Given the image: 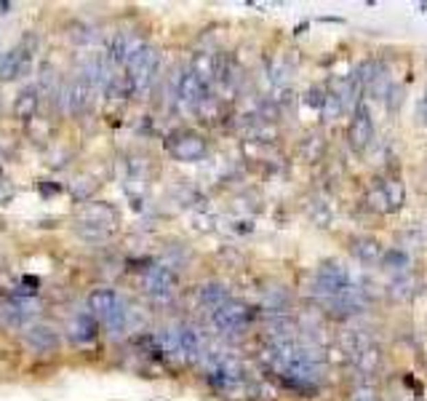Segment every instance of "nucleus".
<instances>
[{"instance_id": "obj_1", "label": "nucleus", "mask_w": 427, "mask_h": 401, "mask_svg": "<svg viewBox=\"0 0 427 401\" xmlns=\"http://www.w3.org/2000/svg\"><path fill=\"white\" fill-rule=\"evenodd\" d=\"M88 308H91L94 319H99L101 324L110 329V334H115V337L126 334V329L131 326V310L115 289H97L88 297Z\"/></svg>"}, {"instance_id": "obj_2", "label": "nucleus", "mask_w": 427, "mask_h": 401, "mask_svg": "<svg viewBox=\"0 0 427 401\" xmlns=\"http://www.w3.org/2000/svg\"><path fill=\"white\" fill-rule=\"evenodd\" d=\"M355 286L350 271L342 265V262H334V260H326L315 268V276H313V295L321 302L337 300L342 297L347 289Z\"/></svg>"}, {"instance_id": "obj_3", "label": "nucleus", "mask_w": 427, "mask_h": 401, "mask_svg": "<svg viewBox=\"0 0 427 401\" xmlns=\"http://www.w3.org/2000/svg\"><path fill=\"white\" fill-rule=\"evenodd\" d=\"M203 361H206V372H208V382L217 388V391H232L238 385H243L246 380V369L243 364L230 356V353H203Z\"/></svg>"}, {"instance_id": "obj_4", "label": "nucleus", "mask_w": 427, "mask_h": 401, "mask_svg": "<svg viewBox=\"0 0 427 401\" xmlns=\"http://www.w3.org/2000/svg\"><path fill=\"white\" fill-rule=\"evenodd\" d=\"M366 203H369L374 211H379V214H393V211L403 209V203H406L403 179L395 174L374 179V185H371L369 193H366Z\"/></svg>"}, {"instance_id": "obj_5", "label": "nucleus", "mask_w": 427, "mask_h": 401, "mask_svg": "<svg viewBox=\"0 0 427 401\" xmlns=\"http://www.w3.org/2000/svg\"><path fill=\"white\" fill-rule=\"evenodd\" d=\"M126 70H128V89L131 91H139V94L147 91L152 83H155L158 70H160V54H158V49H152V46L145 43L126 62Z\"/></svg>"}, {"instance_id": "obj_6", "label": "nucleus", "mask_w": 427, "mask_h": 401, "mask_svg": "<svg viewBox=\"0 0 427 401\" xmlns=\"http://www.w3.org/2000/svg\"><path fill=\"white\" fill-rule=\"evenodd\" d=\"M211 321L222 334H238L252 321V308L241 300H227L211 313Z\"/></svg>"}, {"instance_id": "obj_7", "label": "nucleus", "mask_w": 427, "mask_h": 401, "mask_svg": "<svg viewBox=\"0 0 427 401\" xmlns=\"http://www.w3.org/2000/svg\"><path fill=\"white\" fill-rule=\"evenodd\" d=\"M347 139H350V148L355 152H366L369 145L374 142V121H371V110H369V102L366 100H361L355 104V110H352Z\"/></svg>"}, {"instance_id": "obj_8", "label": "nucleus", "mask_w": 427, "mask_h": 401, "mask_svg": "<svg viewBox=\"0 0 427 401\" xmlns=\"http://www.w3.org/2000/svg\"><path fill=\"white\" fill-rule=\"evenodd\" d=\"M142 286H145V292L150 295L152 300H171L176 292L174 271L166 268V265H152V268H147V273L142 276Z\"/></svg>"}, {"instance_id": "obj_9", "label": "nucleus", "mask_w": 427, "mask_h": 401, "mask_svg": "<svg viewBox=\"0 0 427 401\" xmlns=\"http://www.w3.org/2000/svg\"><path fill=\"white\" fill-rule=\"evenodd\" d=\"M176 94H179V102L198 110L206 104L208 100V80L203 76L201 70H187L184 76L179 78V86H176Z\"/></svg>"}, {"instance_id": "obj_10", "label": "nucleus", "mask_w": 427, "mask_h": 401, "mask_svg": "<svg viewBox=\"0 0 427 401\" xmlns=\"http://www.w3.org/2000/svg\"><path fill=\"white\" fill-rule=\"evenodd\" d=\"M29 67H32V43L22 41L11 51H5V56L0 62V78L3 80H16V78L27 76Z\"/></svg>"}, {"instance_id": "obj_11", "label": "nucleus", "mask_w": 427, "mask_h": 401, "mask_svg": "<svg viewBox=\"0 0 427 401\" xmlns=\"http://www.w3.org/2000/svg\"><path fill=\"white\" fill-rule=\"evenodd\" d=\"M169 150L174 155L176 161H184V163H195V161H201L206 150H208V145H206V139H203L201 134H195V131H179L174 139L169 142Z\"/></svg>"}, {"instance_id": "obj_12", "label": "nucleus", "mask_w": 427, "mask_h": 401, "mask_svg": "<svg viewBox=\"0 0 427 401\" xmlns=\"http://www.w3.org/2000/svg\"><path fill=\"white\" fill-rule=\"evenodd\" d=\"M77 78L86 80L91 89H97V86L107 89V83L112 80V62H110V56L107 54H88L83 59V65H80V76Z\"/></svg>"}, {"instance_id": "obj_13", "label": "nucleus", "mask_w": 427, "mask_h": 401, "mask_svg": "<svg viewBox=\"0 0 427 401\" xmlns=\"http://www.w3.org/2000/svg\"><path fill=\"white\" fill-rule=\"evenodd\" d=\"M25 345L29 348V351L35 353H53L59 351V332L53 329V326H46V324H32L27 326L25 332Z\"/></svg>"}, {"instance_id": "obj_14", "label": "nucleus", "mask_w": 427, "mask_h": 401, "mask_svg": "<svg viewBox=\"0 0 427 401\" xmlns=\"http://www.w3.org/2000/svg\"><path fill=\"white\" fill-rule=\"evenodd\" d=\"M80 220H83V225L91 227V233H94V236H101V233H107V230H112V227H115V222H118V214H115V209H112V206H107V203H91V206H86V209H83Z\"/></svg>"}, {"instance_id": "obj_15", "label": "nucleus", "mask_w": 427, "mask_h": 401, "mask_svg": "<svg viewBox=\"0 0 427 401\" xmlns=\"http://www.w3.org/2000/svg\"><path fill=\"white\" fill-rule=\"evenodd\" d=\"M350 251L352 257L358 262H363V265H379L382 257H385V247L374 236H355L350 241Z\"/></svg>"}, {"instance_id": "obj_16", "label": "nucleus", "mask_w": 427, "mask_h": 401, "mask_svg": "<svg viewBox=\"0 0 427 401\" xmlns=\"http://www.w3.org/2000/svg\"><path fill=\"white\" fill-rule=\"evenodd\" d=\"M91 91H94V89H91L86 80H80V78L70 80V83H67V89L62 91L64 113H73V115L83 113V110L88 107V102H91Z\"/></svg>"}, {"instance_id": "obj_17", "label": "nucleus", "mask_w": 427, "mask_h": 401, "mask_svg": "<svg viewBox=\"0 0 427 401\" xmlns=\"http://www.w3.org/2000/svg\"><path fill=\"white\" fill-rule=\"evenodd\" d=\"M176 337H179V358L184 361H198L203 358V334L195 326H179L176 329Z\"/></svg>"}, {"instance_id": "obj_18", "label": "nucleus", "mask_w": 427, "mask_h": 401, "mask_svg": "<svg viewBox=\"0 0 427 401\" xmlns=\"http://www.w3.org/2000/svg\"><path fill=\"white\" fill-rule=\"evenodd\" d=\"M145 46V41H139L134 32H118L112 41H110V62L115 65H126L128 59L136 54V51Z\"/></svg>"}, {"instance_id": "obj_19", "label": "nucleus", "mask_w": 427, "mask_h": 401, "mask_svg": "<svg viewBox=\"0 0 427 401\" xmlns=\"http://www.w3.org/2000/svg\"><path fill=\"white\" fill-rule=\"evenodd\" d=\"M379 268L393 278L411 276V257L406 249H385V257L379 262Z\"/></svg>"}, {"instance_id": "obj_20", "label": "nucleus", "mask_w": 427, "mask_h": 401, "mask_svg": "<svg viewBox=\"0 0 427 401\" xmlns=\"http://www.w3.org/2000/svg\"><path fill=\"white\" fill-rule=\"evenodd\" d=\"M227 300H230V292H227L225 284H219V281L203 284L201 289H198V302H201L203 308H208L211 313H214L219 305H225Z\"/></svg>"}, {"instance_id": "obj_21", "label": "nucleus", "mask_w": 427, "mask_h": 401, "mask_svg": "<svg viewBox=\"0 0 427 401\" xmlns=\"http://www.w3.org/2000/svg\"><path fill=\"white\" fill-rule=\"evenodd\" d=\"M70 337L75 343H80V345L91 343L97 337V319H94V313H77L73 319V324H70Z\"/></svg>"}, {"instance_id": "obj_22", "label": "nucleus", "mask_w": 427, "mask_h": 401, "mask_svg": "<svg viewBox=\"0 0 427 401\" xmlns=\"http://www.w3.org/2000/svg\"><path fill=\"white\" fill-rule=\"evenodd\" d=\"M352 361H355V369H358L363 377H374L379 369H382V351H379L377 345L371 343L366 351L358 353Z\"/></svg>"}, {"instance_id": "obj_23", "label": "nucleus", "mask_w": 427, "mask_h": 401, "mask_svg": "<svg viewBox=\"0 0 427 401\" xmlns=\"http://www.w3.org/2000/svg\"><path fill=\"white\" fill-rule=\"evenodd\" d=\"M345 113H347V107H345L342 97H339V94H334V91L328 89L326 100H324V104H321V118H324L326 124H331V121H339Z\"/></svg>"}, {"instance_id": "obj_24", "label": "nucleus", "mask_w": 427, "mask_h": 401, "mask_svg": "<svg viewBox=\"0 0 427 401\" xmlns=\"http://www.w3.org/2000/svg\"><path fill=\"white\" fill-rule=\"evenodd\" d=\"M35 107H38V89H25L19 97H16V104H14V113H16V118H32V113H35Z\"/></svg>"}, {"instance_id": "obj_25", "label": "nucleus", "mask_w": 427, "mask_h": 401, "mask_svg": "<svg viewBox=\"0 0 427 401\" xmlns=\"http://www.w3.org/2000/svg\"><path fill=\"white\" fill-rule=\"evenodd\" d=\"M414 286H417V281L414 276H403V278H393V284H390V297L393 300H411L414 297Z\"/></svg>"}, {"instance_id": "obj_26", "label": "nucleus", "mask_w": 427, "mask_h": 401, "mask_svg": "<svg viewBox=\"0 0 427 401\" xmlns=\"http://www.w3.org/2000/svg\"><path fill=\"white\" fill-rule=\"evenodd\" d=\"M38 310H35V305H29L27 300H16L8 310H5V316H8V321L14 326H22L29 319V316H35Z\"/></svg>"}, {"instance_id": "obj_27", "label": "nucleus", "mask_w": 427, "mask_h": 401, "mask_svg": "<svg viewBox=\"0 0 427 401\" xmlns=\"http://www.w3.org/2000/svg\"><path fill=\"white\" fill-rule=\"evenodd\" d=\"M324 150H326V142L321 137H307L304 145H302V152H304L307 161H318L324 155Z\"/></svg>"}, {"instance_id": "obj_28", "label": "nucleus", "mask_w": 427, "mask_h": 401, "mask_svg": "<svg viewBox=\"0 0 427 401\" xmlns=\"http://www.w3.org/2000/svg\"><path fill=\"white\" fill-rule=\"evenodd\" d=\"M350 401H379V391L374 385H369V382L355 385L350 393Z\"/></svg>"}, {"instance_id": "obj_29", "label": "nucleus", "mask_w": 427, "mask_h": 401, "mask_svg": "<svg viewBox=\"0 0 427 401\" xmlns=\"http://www.w3.org/2000/svg\"><path fill=\"white\" fill-rule=\"evenodd\" d=\"M403 100H406V86H393V89L387 91V97H385V104H387L390 113H398Z\"/></svg>"}, {"instance_id": "obj_30", "label": "nucleus", "mask_w": 427, "mask_h": 401, "mask_svg": "<svg viewBox=\"0 0 427 401\" xmlns=\"http://www.w3.org/2000/svg\"><path fill=\"white\" fill-rule=\"evenodd\" d=\"M417 126L427 128V91L419 97V104H417Z\"/></svg>"}]
</instances>
